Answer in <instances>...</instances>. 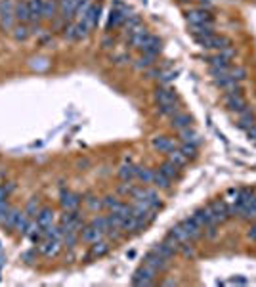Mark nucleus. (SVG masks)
Masks as SVG:
<instances>
[{
    "label": "nucleus",
    "instance_id": "39",
    "mask_svg": "<svg viewBox=\"0 0 256 287\" xmlns=\"http://www.w3.org/2000/svg\"><path fill=\"white\" fill-rule=\"evenodd\" d=\"M153 169H147V167H140L138 165V177L136 180H140L141 184H145V186H151V182H153Z\"/></svg>",
    "mask_w": 256,
    "mask_h": 287
},
{
    "label": "nucleus",
    "instance_id": "5",
    "mask_svg": "<svg viewBox=\"0 0 256 287\" xmlns=\"http://www.w3.org/2000/svg\"><path fill=\"white\" fill-rule=\"evenodd\" d=\"M170 263H172V261H168V259H164V257H161V255H157L155 251H149V253L143 255V265L149 266V268H153L157 274L168 272Z\"/></svg>",
    "mask_w": 256,
    "mask_h": 287
},
{
    "label": "nucleus",
    "instance_id": "55",
    "mask_svg": "<svg viewBox=\"0 0 256 287\" xmlns=\"http://www.w3.org/2000/svg\"><path fill=\"white\" fill-rule=\"evenodd\" d=\"M163 286H176V282H174V280H164Z\"/></svg>",
    "mask_w": 256,
    "mask_h": 287
},
{
    "label": "nucleus",
    "instance_id": "20",
    "mask_svg": "<svg viewBox=\"0 0 256 287\" xmlns=\"http://www.w3.org/2000/svg\"><path fill=\"white\" fill-rule=\"evenodd\" d=\"M99 14H101V6H99V4H92V6H90V10L86 12V16H84L80 22L88 27V31H92V29H96V27H98V22H99Z\"/></svg>",
    "mask_w": 256,
    "mask_h": 287
},
{
    "label": "nucleus",
    "instance_id": "25",
    "mask_svg": "<svg viewBox=\"0 0 256 287\" xmlns=\"http://www.w3.org/2000/svg\"><path fill=\"white\" fill-rule=\"evenodd\" d=\"M191 123H193V119L184 113V111H180L178 115H174V117H170V127L174 129V131H184L187 127H191Z\"/></svg>",
    "mask_w": 256,
    "mask_h": 287
},
{
    "label": "nucleus",
    "instance_id": "15",
    "mask_svg": "<svg viewBox=\"0 0 256 287\" xmlns=\"http://www.w3.org/2000/svg\"><path fill=\"white\" fill-rule=\"evenodd\" d=\"M151 146H153V150H157L159 154H168L170 150L178 148V146H176V140H172V138H168V136H164V134L155 136V138L151 140Z\"/></svg>",
    "mask_w": 256,
    "mask_h": 287
},
{
    "label": "nucleus",
    "instance_id": "29",
    "mask_svg": "<svg viewBox=\"0 0 256 287\" xmlns=\"http://www.w3.org/2000/svg\"><path fill=\"white\" fill-rule=\"evenodd\" d=\"M151 186H153V188H157V190L170 192V190H172V180H170V178H166L163 173L157 169V171L153 173V182H151Z\"/></svg>",
    "mask_w": 256,
    "mask_h": 287
},
{
    "label": "nucleus",
    "instance_id": "44",
    "mask_svg": "<svg viewBox=\"0 0 256 287\" xmlns=\"http://www.w3.org/2000/svg\"><path fill=\"white\" fill-rule=\"evenodd\" d=\"M228 75L232 77V79H235V81H245L247 79V69L241 66H230V69H228Z\"/></svg>",
    "mask_w": 256,
    "mask_h": 287
},
{
    "label": "nucleus",
    "instance_id": "36",
    "mask_svg": "<svg viewBox=\"0 0 256 287\" xmlns=\"http://www.w3.org/2000/svg\"><path fill=\"white\" fill-rule=\"evenodd\" d=\"M88 224H92L94 228H98L99 232H103V234H107V230H109V224H107V217L105 215H99V213H96L92 217V221L88 222Z\"/></svg>",
    "mask_w": 256,
    "mask_h": 287
},
{
    "label": "nucleus",
    "instance_id": "45",
    "mask_svg": "<svg viewBox=\"0 0 256 287\" xmlns=\"http://www.w3.org/2000/svg\"><path fill=\"white\" fill-rule=\"evenodd\" d=\"M80 240V234H77V232H63V245L67 247V249H75L77 247V243Z\"/></svg>",
    "mask_w": 256,
    "mask_h": 287
},
{
    "label": "nucleus",
    "instance_id": "51",
    "mask_svg": "<svg viewBox=\"0 0 256 287\" xmlns=\"http://www.w3.org/2000/svg\"><path fill=\"white\" fill-rule=\"evenodd\" d=\"M247 238H249L251 242H256V221H253L251 228L247 230Z\"/></svg>",
    "mask_w": 256,
    "mask_h": 287
},
{
    "label": "nucleus",
    "instance_id": "40",
    "mask_svg": "<svg viewBox=\"0 0 256 287\" xmlns=\"http://www.w3.org/2000/svg\"><path fill=\"white\" fill-rule=\"evenodd\" d=\"M132 66L136 67L138 71H143V69H149V67L155 66V58L153 56H145V54H141L138 60H134V64Z\"/></svg>",
    "mask_w": 256,
    "mask_h": 287
},
{
    "label": "nucleus",
    "instance_id": "58",
    "mask_svg": "<svg viewBox=\"0 0 256 287\" xmlns=\"http://www.w3.org/2000/svg\"><path fill=\"white\" fill-rule=\"evenodd\" d=\"M255 243H256V242H255Z\"/></svg>",
    "mask_w": 256,
    "mask_h": 287
},
{
    "label": "nucleus",
    "instance_id": "23",
    "mask_svg": "<svg viewBox=\"0 0 256 287\" xmlns=\"http://www.w3.org/2000/svg\"><path fill=\"white\" fill-rule=\"evenodd\" d=\"M159 171H161V173H163L166 178H170L172 182H176V180H180V178H182V169H180L178 165H174L172 161H168V159L161 163Z\"/></svg>",
    "mask_w": 256,
    "mask_h": 287
},
{
    "label": "nucleus",
    "instance_id": "33",
    "mask_svg": "<svg viewBox=\"0 0 256 287\" xmlns=\"http://www.w3.org/2000/svg\"><path fill=\"white\" fill-rule=\"evenodd\" d=\"M12 35L18 43H21V41H27L31 37V29L27 27V23H16L14 29H12Z\"/></svg>",
    "mask_w": 256,
    "mask_h": 287
},
{
    "label": "nucleus",
    "instance_id": "14",
    "mask_svg": "<svg viewBox=\"0 0 256 287\" xmlns=\"http://www.w3.org/2000/svg\"><path fill=\"white\" fill-rule=\"evenodd\" d=\"M214 85H216L218 88H222L224 92H243L241 83L235 81V79H232L228 73L222 75V77H216V79H214Z\"/></svg>",
    "mask_w": 256,
    "mask_h": 287
},
{
    "label": "nucleus",
    "instance_id": "30",
    "mask_svg": "<svg viewBox=\"0 0 256 287\" xmlns=\"http://www.w3.org/2000/svg\"><path fill=\"white\" fill-rule=\"evenodd\" d=\"M14 12H16V22L18 23H29V20H31V16H29V2L18 0Z\"/></svg>",
    "mask_w": 256,
    "mask_h": 287
},
{
    "label": "nucleus",
    "instance_id": "27",
    "mask_svg": "<svg viewBox=\"0 0 256 287\" xmlns=\"http://www.w3.org/2000/svg\"><path fill=\"white\" fill-rule=\"evenodd\" d=\"M20 213H21V209L12 207L6 215L0 217V226H2L4 230H14V226H16V221H18V215H20Z\"/></svg>",
    "mask_w": 256,
    "mask_h": 287
},
{
    "label": "nucleus",
    "instance_id": "28",
    "mask_svg": "<svg viewBox=\"0 0 256 287\" xmlns=\"http://www.w3.org/2000/svg\"><path fill=\"white\" fill-rule=\"evenodd\" d=\"M54 219H56V213H54L52 207H42V209L39 211V215H37V222H39L40 228L52 226V224H54Z\"/></svg>",
    "mask_w": 256,
    "mask_h": 287
},
{
    "label": "nucleus",
    "instance_id": "38",
    "mask_svg": "<svg viewBox=\"0 0 256 287\" xmlns=\"http://www.w3.org/2000/svg\"><path fill=\"white\" fill-rule=\"evenodd\" d=\"M168 234L172 236V238H176L178 240V243L182 245V243H186V242H191L189 238H187V234H186V230L182 228V224H174L170 230H168Z\"/></svg>",
    "mask_w": 256,
    "mask_h": 287
},
{
    "label": "nucleus",
    "instance_id": "21",
    "mask_svg": "<svg viewBox=\"0 0 256 287\" xmlns=\"http://www.w3.org/2000/svg\"><path fill=\"white\" fill-rule=\"evenodd\" d=\"M117 175H118V178H120L122 182H134L136 177H138V165H134V163H124V165L118 167Z\"/></svg>",
    "mask_w": 256,
    "mask_h": 287
},
{
    "label": "nucleus",
    "instance_id": "53",
    "mask_svg": "<svg viewBox=\"0 0 256 287\" xmlns=\"http://www.w3.org/2000/svg\"><path fill=\"white\" fill-rule=\"evenodd\" d=\"M113 44H115V39L113 37H105L103 39V48H111Z\"/></svg>",
    "mask_w": 256,
    "mask_h": 287
},
{
    "label": "nucleus",
    "instance_id": "8",
    "mask_svg": "<svg viewBox=\"0 0 256 287\" xmlns=\"http://www.w3.org/2000/svg\"><path fill=\"white\" fill-rule=\"evenodd\" d=\"M153 100L157 106H168V104H176L178 102V94L168 87H157L153 90Z\"/></svg>",
    "mask_w": 256,
    "mask_h": 287
},
{
    "label": "nucleus",
    "instance_id": "19",
    "mask_svg": "<svg viewBox=\"0 0 256 287\" xmlns=\"http://www.w3.org/2000/svg\"><path fill=\"white\" fill-rule=\"evenodd\" d=\"M27 2H29V16H31L29 23H33V25L42 23V8H44V0H27Z\"/></svg>",
    "mask_w": 256,
    "mask_h": 287
},
{
    "label": "nucleus",
    "instance_id": "48",
    "mask_svg": "<svg viewBox=\"0 0 256 287\" xmlns=\"http://www.w3.org/2000/svg\"><path fill=\"white\" fill-rule=\"evenodd\" d=\"M118 203H120L118 196H105V198H103V209H105V211H113Z\"/></svg>",
    "mask_w": 256,
    "mask_h": 287
},
{
    "label": "nucleus",
    "instance_id": "3",
    "mask_svg": "<svg viewBox=\"0 0 256 287\" xmlns=\"http://www.w3.org/2000/svg\"><path fill=\"white\" fill-rule=\"evenodd\" d=\"M157 272L149 266L141 265L134 274H132V284L134 286H140V287H147V286H153L157 282Z\"/></svg>",
    "mask_w": 256,
    "mask_h": 287
},
{
    "label": "nucleus",
    "instance_id": "34",
    "mask_svg": "<svg viewBox=\"0 0 256 287\" xmlns=\"http://www.w3.org/2000/svg\"><path fill=\"white\" fill-rule=\"evenodd\" d=\"M178 255H182L184 259L193 261V259H197V247L193 245V242L182 243V245H180V249H178Z\"/></svg>",
    "mask_w": 256,
    "mask_h": 287
},
{
    "label": "nucleus",
    "instance_id": "13",
    "mask_svg": "<svg viewBox=\"0 0 256 287\" xmlns=\"http://www.w3.org/2000/svg\"><path fill=\"white\" fill-rule=\"evenodd\" d=\"M161 50H163V43H161V39H157L155 35H147V39H145L143 44L140 46L141 54L153 56V58H157V56L161 54Z\"/></svg>",
    "mask_w": 256,
    "mask_h": 287
},
{
    "label": "nucleus",
    "instance_id": "26",
    "mask_svg": "<svg viewBox=\"0 0 256 287\" xmlns=\"http://www.w3.org/2000/svg\"><path fill=\"white\" fill-rule=\"evenodd\" d=\"M178 140H180L182 144H193V146H197V148H199V144H201V136H199V132H195L191 127H187L184 131H178Z\"/></svg>",
    "mask_w": 256,
    "mask_h": 287
},
{
    "label": "nucleus",
    "instance_id": "32",
    "mask_svg": "<svg viewBox=\"0 0 256 287\" xmlns=\"http://www.w3.org/2000/svg\"><path fill=\"white\" fill-rule=\"evenodd\" d=\"M151 251H155L157 255H161V257H164V259H168V261H172V259H174V257L178 255V253H176V251H174L172 247H170V245H166L164 242L155 243V245L151 247Z\"/></svg>",
    "mask_w": 256,
    "mask_h": 287
},
{
    "label": "nucleus",
    "instance_id": "35",
    "mask_svg": "<svg viewBox=\"0 0 256 287\" xmlns=\"http://www.w3.org/2000/svg\"><path fill=\"white\" fill-rule=\"evenodd\" d=\"M189 31L193 37H203V35H209L214 33V23H201V25H189Z\"/></svg>",
    "mask_w": 256,
    "mask_h": 287
},
{
    "label": "nucleus",
    "instance_id": "24",
    "mask_svg": "<svg viewBox=\"0 0 256 287\" xmlns=\"http://www.w3.org/2000/svg\"><path fill=\"white\" fill-rule=\"evenodd\" d=\"M58 16H59V4H58V0H44L42 22H54Z\"/></svg>",
    "mask_w": 256,
    "mask_h": 287
},
{
    "label": "nucleus",
    "instance_id": "10",
    "mask_svg": "<svg viewBox=\"0 0 256 287\" xmlns=\"http://www.w3.org/2000/svg\"><path fill=\"white\" fill-rule=\"evenodd\" d=\"M186 20L189 25H201V23H214V16L205 8H195L186 12Z\"/></svg>",
    "mask_w": 256,
    "mask_h": 287
},
{
    "label": "nucleus",
    "instance_id": "49",
    "mask_svg": "<svg viewBox=\"0 0 256 287\" xmlns=\"http://www.w3.org/2000/svg\"><path fill=\"white\" fill-rule=\"evenodd\" d=\"M132 188H134V184H132V182H122V184L117 188V196L128 198V196H130V192H132Z\"/></svg>",
    "mask_w": 256,
    "mask_h": 287
},
{
    "label": "nucleus",
    "instance_id": "42",
    "mask_svg": "<svg viewBox=\"0 0 256 287\" xmlns=\"http://www.w3.org/2000/svg\"><path fill=\"white\" fill-rule=\"evenodd\" d=\"M182 111V106H180V102H176V104H168V106H159V113L163 115V117H174V115H178Z\"/></svg>",
    "mask_w": 256,
    "mask_h": 287
},
{
    "label": "nucleus",
    "instance_id": "9",
    "mask_svg": "<svg viewBox=\"0 0 256 287\" xmlns=\"http://www.w3.org/2000/svg\"><path fill=\"white\" fill-rule=\"evenodd\" d=\"M82 203V196L75 194V192H69V190H61L59 194V205L63 211H77Z\"/></svg>",
    "mask_w": 256,
    "mask_h": 287
},
{
    "label": "nucleus",
    "instance_id": "56",
    "mask_svg": "<svg viewBox=\"0 0 256 287\" xmlns=\"http://www.w3.org/2000/svg\"><path fill=\"white\" fill-rule=\"evenodd\" d=\"M201 2H212V0H201Z\"/></svg>",
    "mask_w": 256,
    "mask_h": 287
},
{
    "label": "nucleus",
    "instance_id": "16",
    "mask_svg": "<svg viewBox=\"0 0 256 287\" xmlns=\"http://www.w3.org/2000/svg\"><path fill=\"white\" fill-rule=\"evenodd\" d=\"M109 251H111V242H109L107 238H103V240H99V242H96L90 245L88 259H101V257H105Z\"/></svg>",
    "mask_w": 256,
    "mask_h": 287
},
{
    "label": "nucleus",
    "instance_id": "17",
    "mask_svg": "<svg viewBox=\"0 0 256 287\" xmlns=\"http://www.w3.org/2000/svg\"><path fill=\"white\" fill-rule=\"evenodd\" d=\"M80 0H58L59 4V16L63 22H71L75 18V12H77V6H79Z\"/></svg>",
    "mask_w": 256,
    "mask_h": 287
},
{
    "label": "nucleus",
    "instance_id": "46",
    "mask_svg": "<svg viewBox=\"0 0 256 287\" xmlns=\"http://www.w3.org/2000/svg\"><path fill=\"white\" fill-rule=\"evenodd\" d=\"M180 150H182V154L186 155L189 161H195L199 157V148L193 146V144H180Z\"/></svg>",
    "mask_w": 256,
    "mask_h": 287
},
{
    "label": "nucleus",
    "instance_id": "4",
    "mask_svg": "<svg viewBox=\"0 0 256 287\" xmlns=\"http://www.w3.org/2000/svg\"><path fill=\"white\" fill-rule=\"evenodd\" d=\"M210 209H212V215H214V219L218 224H226V222L233 219L232 217V211H230V203L226 201V199H212L209 203Z\"/></svg>",
    "mask_w": 256,
    "mask_h": 287
},
{
    "label": "nucleus",
    "instance_id": "2",
    "mask_svg": "<svg viewBox=\"0 0 256 287\" xmlns=\"http://www.w3.org/2000/svg\"><path fill=\"white\" fill-rule=\"evenodd\" d=\"M16 2L14 0H0V27L8 33H12L16 25Z\"/></svg>",
    "mask_w": 256,
    "mask_h": 287
},
{
    "label": "nucleus",
    "instance_id": "18",
    "mask_svg": "<svg viewBox=\"0 0 256 287\" xmlns=\"http://www.w3.org/2000/svg\"><path fill=\"white\" fill-rule=\"evenodd\" d=\"M103 238H105V234L99 232L98 228H94L92 224H86V226L80 230V240L84 243H88V245L99 242V240H103Z\"/></svg>",
    "mask_w": 256,
    "mask_h": 287
},
{
    "label": "nucleus",
    "instance_id": "52",
    "mask_svg": "<svg viewBox=\"0 0 256 287\" xmlns=\"http://www.w3.org/2000/svg\"><path fill=\"white\" fill-rule=\"evenodd\" d=\"M247 136H249V140H251V142H256V125L255 127H251V129L247 131Z\"/></svg>",
    "mask_w": 256,
    "mask_h": 287
},
{
    "label": "nucleus",
    "instance_id": "43",
    "mask_svg": "<svg viewBox=\"0 0 256 287\" xmlns=\"http://www.w3.org/2000/svg\"><path fill=\"white\" fill-rule=\"evenodd\" d=\"M84 203H86L88 211H92V213H99L103 209V199L96 198V196H88V198L84 199Z\"/></svg>",
    "mask_w": 256,
    "mask_h": 287
},
{
    "label": "nucleus",
    "instance_id": "54",
    "mask_svg": "<svg viewBox=\"0 0 256 287\" xmlns=\"http://www.w3.org/2000/svg\"><path fill=\"white\" fill-rule=\"evenodd\" d=\"M35 253H37V251H29V253H25V255H23L25 263H29V265H31V263H33L31 259H33V255H35Z\"/></svg>",
    "mask_w": 256,
    "mask_h": 287
},
{
    "label": "nucleus",
    "instance_id": "50",
    "mask_svg": "<svg viewBox=\"0 0 256 287\" xmlns=\"http://www.w3.org/2000/svg\"><path fill=\"white\" fill-rule=\"evenodd\" d=\"M174 77H176V71H174V73H172V71H166V73H163V71H161V75H159V81H161V83H168V81H172Z\"/></svg>",
    "mask_w": 256,
    "mask_h": 287
},
{
    "label": "nucleus",
    "instance_id": "57",
    "mask_svg": "<svg viewBox=\"0 0 256 287\" xmlns=\"http://www.w3.org/2000/svg\"><path fill=\"white\" fill-rule=\"evenodd\" d=\"M255 144H256V142H255Z\"/></svg>",
    "mask_w": 256,
    "mask_h": 287
},
{
    "label": "nucleus",
    "instance_id": "41",
    "mask_svg": "<svg viewBox=\"0 0 256 287\" xmlns=\"http://www.w3.org/2000/svg\"><path fill=\"white\" fill-rule=\"evenodd\" d=\"M29 222H31V219L27 217V213H25V211H21V213L18 215V221H16V226H14V230H16L18 234L25 236V232H27V226H29Z\"/></svg>",
    "mask_w": 256,
    "mask_h": 287
},
{
    "label": "nucleus",
    "instance_id": "22",
    "mask_svg": "<svg viewBox=\"0 0 256 287\" xmlns=\"http://www.w3.org/2000/svg\"><path fill=\"white\" fill-rule=\"evenodd\" d=\"M237 115H239V119H237V127H239V129L249 131L251 127H255L256 125V113L251 110V108H247V110L237 113Z\"/></svg>",
    "mask_w": 256,
    "mask_h": 287
},
{
    "label": "nucleus",
    "instance_id": "47",
    "mask_svg": "<svg viewBox=\"0 0 256 287\" xmlns=\"http://www.w3.org/2000/svg\"><path fill=\"white\" fill-rule=\"evenodd\" d=\"M90 6H92V2L90 0H80L79 2V6H77V12H75V18L80 22L84 16H86V12L90 10Z\"/></svg>",
    "mask_w": 256,
    "mask_h": 287
},
{
    "label": "nucleus",
    "instance_id": "11",
    "mask_svg": "<svg viewBox=\"0 0 256 287\" xmlns=\"http://www.w3.org/2000/svg\"><path fill=\"white\" fill-rule=\"evenodd\" d=\"M180 224H182V228L186 230L187 238H189V240H191L193 243L199 242V240L203 238V226L195 221L193 217H186V219L180 222Z\"/></svg>",
    "mask_w": 256,
    "mask_h": 287
},
{
    "label": "nucleus",
    "instance_id": "31",
    "mask_svg": "<svg viewBox=\"0 0 256 287\" xmlns=\"http://www.w3.org/2000/svg\"><path fill=\"white\" fill-rule=\"evenodd\" d=\"M166 159H168V161H172L174 165H178L180 169H186L187 165H189V159H187L186 155L182 154V150H180V148H174V150H170V152L166 154Z\"/></svg>",
    "mask_w": 256,
    "mask_h": 287
},
{
    "label": "nucleus",
    "instance_id": "7",
    "mask_svg": "<svg viewBox=\"0 0 256 287\" xmlns=\"http://www.w3.org/2000/svg\"><path fill=\"white\" fill-rule=\"evenodd\" d=\"M61 247H63V242L61 240H54V238H44L42 242L39 243V247H37V251L42 255V257H56L59 251H61Z\"/></svg>",
    "mask_w": 256,
    "mask_h": 287
},
{
    "label": "nucleus",
    "instance_id": "1",
    "mask_svg": "<svg viewBox=\"0 0 256 287\" xmlns=\"http://www.w3.org/2000/svg\"><path fill=\"white\" fill-rule=\"evenodd\" d=\"M195 43L205 48V50H224V48H230L232 46V39L226 37V35H216V33H209V35H203V37H195Z\"/></svg>",
    "mask_w": 256,
    "mask_h": 287
},
{
    "label": "nucleus",
    "instance_id": "6",
    "mask_svg": "<svg viewBox=\"0 0 256 287\" xmlns=\"http://www.w3.org/2000/svg\"><path fill=\"white\" fill-rule=\"evenodd\" d=\"M224 104L232 113H241L249 108L247 98L243 96V92H226L224 94Z\"/></svg>",
    "mask_w": 256,
    "mask_h": 287
},
{
    "label": "nucleus",
    "instance_id": "12",
    "mask_svg": "<svg viewBox=\"0 0 256 287\" xmlns=\"http://www.w3.org/2000/svg\"><path fill=\"white\" fill-rule=\"evenodd\" d=\"M191 217H193L195 221L203 226V230H205L207 226H210V224H218L216 219H214V215H212V209H210L209 203H207V205H203V207H199V209H195ZM218 226H220V224H218Z\"/></svg>",
    "mask_w": 256,
    "mask_h": 287
},
{
    "label": "nucleus",
    "instance_id": "37",
    "mask_svg": "<svg viewBox=\"0 0 256 287\" xmlns=\"http://www.w3.org/2000/svg\"><path fill=\"white\" fill-rule=\"evenodd\" d=\"M40 209H42V207H40V199L39 198L29 199V203L25 205V213H27L29 219H37V215H39Z\"/></svg>",
    "mask_w": 256,
    "mask_h": 287
}]
</instances>
